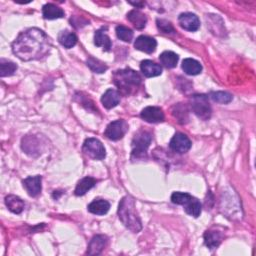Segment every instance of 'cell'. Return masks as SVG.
<instances>
[{"label":"cell","mask_w":256,"mask_h":256,"mask_svg":"<svg viewBox=\"0 0 256 256\" xmlns=\"http://www.w3.org/2000/svg\"><path fill=\"white\" fill-rule=\"evenodd\" d=\"M208 98H210L216 103H220V104H228L233 99L232 95L228 92H225V91H216V92H210Z\"/></svg>","instance_id":"29"},{"label":"cell","mask_w":256,"mask_h":256,"mask_svg":"<svg viewBox=\"0 0 256 256\" xmlns=\"http://www.w3.org/2000/svg\"><path fill=\"white\" fill-rule=\"evenodd\" d=\"M131 5L137 7V8H141L145 3L144 2H129Z\"/></svg>","instance_id":"33"},{"label":"cell","mask_w":256,"mask_h":256,"mask_svg":"<svg viewBox=\"0 0 256 256\" xmlns=\"http://www.w3.org/2000/svg\"><path fill=\"white\" fill-rule=\"evenodd\" d=\"M96 179L90 176H86L82 178L76 185L74 193L76 196H82L86 194L91 188H93L96 184Z\"/></svg>","instance_id":"22"},{"label":"cell","mask_w":256,"mask_h":256,"mask_svg":"<svg viewBox=\"0 0 256 256\" xmlns=\"http://www.w3.org/2000/svg\"><path fill=\"white\" fill-rule=\"evenodd\" d=\"M172 114L179 123H186L188 120V109L182 103L174 105L172 109Z\"/></svg>","instance_id":"27"},{"label":"cell","mask_w":256,"mask_h":256,"mask_svg":"<svg viewBox=\"0 0 256 256\" xmlns=\"http://www.w3.org/2000/svg\"><path fill=\"white\" fill-rule=\"evenodd\" d=\"M222 233L217 230H207L204 233V243L209 249H215L222 241Z\"/></svg>","instance_id":"19"},{"label":"cell","mask_w":256,"mask_h":256,"mask_svg":"<svg viewBox=\"0 0 256 256\" xmlns=\"http://www.w3.org/2000/svg\"><path fill=\"white\" fill-rule=\"evenodd\" d=\"M182 70H183L187 75H198L202 71V65L195 59L186 58L182 61Z\"/></svg>","instance_id":"24"},{"label":"cell","mask_w":256,"mask_h":256,"mask_svg":"<svg viewBox=\"0 0 256 256\" xmlns=\"http://www.w3.org/2000/svg\"><path fill=\"white\" fill-rule=\"evenodd\" d=\"M115 31H116L117 37L124 42H130L133 38V31L126 26L118 25Z\"/></svg>","instance_id":"31"},{"label":"cell","mask_w":256,"mask_h":256,"mask_svg":"<svg viewBox=\"0 0 256 256\" xmlns=\"http://www.w3.org/2000/svg\"><path fill=\"white\" fill-rule=\"evenodd\" d=\"M41 182H42V177L39 175H36V176H29L25 178L22 181V184L29 196L36 197L40 194L42 190Z\"/></svg>","instance_id":"11"},{"label":"cell","mask_w":256,"mask_h":256,"mask_svg":"<svg viewBox=\"0 0 256 256\" xmlns=\"http://www.w3.org/2000/svg\"><path fill=\"white\" fill-rule=\"evenodd\" d=\"M108 238L105 235H95L92 237L88 244L87 254L89 255H98L106 247Z\"/></svg>","instance_id":"13"},{"label":"cell","mask_w":256,"mask_h":256,"mask_svg":"<svg viewBox=\"0 0 256 256\" xmlns=\"http://www.w3.org/2000/svg\"><path fill=\"white\" fill-rule=\"evenodd\" d=\"M107 27L98 29L94 34V44L98 47H102L103 50L109 51L112 47V42L106 33Z\"/></svg>","instance_id":"16"},{"label":"cell","mask_w":256,"mask_h":256,"mask_svg":"<svg viewBox=\"0 0 256 256\" xmlns=\"http://www.w3.org/2000/svg\"><path fill=\"white\" fill-rule=\"evenodd\" d=\"M182 206H184V210L188 215L195 218L200 215L201 210H202V205H201L200 201L191 195H189V197L184 201Z\"/></svg>","instance_id":"17"},{"label":"cell","mask_w":256,"mask_h":256,"mask_svg":"<svg viewBox=\"0 0 256 256\" xmlns=\"http://www.w3.org/2000/svg\"><path fill=\"white\" fill-rule=\"evenodd\" d=\"M156 23H157L158 29L161 32H163V33H172V32H174V28H173L172 24L169 21H167V20L157 19Z\"/></svg>","instance_id":"32"},{"label":"cell","mask_w":256,"mask_h":256,"mask_svg":"<svg viewBox=\"0 0 256 256\" xmlns=\"http://www.w3.org/2000/svg\"><path fill=\"white\" fill-rule=\"evenodd\" d=\"M42 15L45 19L52 20V19H58V18L64 17V11L52 3H47L42 8Z\"/></svg>","instance_id":"23"},{"label":"cell","mask_w":256,"mask_h":256,"mask_svg":"<svg viewBox=\"0 0 256 256\" xmlns=\"http://www.w3.org/2000/svg\"><path fill=\"white\" fill-rule=\"evenodd\" d=\"M140 69L144 76L149 78L159 76L162 73V67L152 60H143L140 64Z\"/></svg>","instance_id":"15"},{"label":"cell","mask_w":256,"mask_h":256,"mask_svg":"<svg viewBox=\"0 0 256 256\" xmlns=\"http://www.w3.org/2000/svg\"><path fill=\"white\" fill-rule=\"evenodd\" d=\"M5 204L7 208L15 214H20L25 207L24 201L16 195H8L5 197Z\"/></svg>","instance_id":"21"},{"label":"cell","mask_w":256,"mask_h":256,"mask_svg":"<svg viewBox=\"0 0 256 256\" xmlns=\"http://www.w3.org/2000/svg\"><path fill=\"white\" fill-rule=\"evenodd\" d=\"M169 146L173 151L177 153H185L191 148V141L184 133L177 132L171 138Z\"/></svg>","instance_id":"8"},{"label":"cell","mask_w":256,"mask_h":256,"mask_svg":"<svg viewBox=\"0 0 256 256\" xmlns=\"http://www.w3.org/2000/svg\"><path fill=\"white\" fill-rule=\"evenodd\" d=\"M120 92L115 89L109 88L103 93L101 97V103L106 109H111L117 106L120 102Z\"/></svg>","instance_id":"14"},{"label":"cell","mask_w":256,"mask_h":256,"mask_svg":"<svg viewBox=\"0 0 256 256\" xmlns=\"http://www.w3.org/2000/svg\"><path fill=\"white\" fill-rule=\"evenodd\" d=\"M178 22L179 25L183 28L184 30L187 31H197L200 27V21H199V18L190 12H186V13H181L178 17Z\"/></svg>","instance_id":"9"},{"label":"cell","mask_w":256,"mask_h":256,"mask_svg":"<svg viewBox=\"0 0 256 256\" xmlns=\"http://www.w3.org/2000/svg\"><path fill=\"white\" fill-rule=\"evenodd\" d=\"M51 49L48 36L38 28L21 32L12 43V51L22 61L38 60L45 57Z\"/></svg>","instance_id":"1"},{"label":"cell","mask_w":256,"mask_h":256,"mask_svg":"<svg viewBox=\"0 0 256 256\" xmlns=\"http://www.w3.org/2000/svg\"><path fill=\"white\" fill-rule=\"evenodd\" d=\"M140 117L148 123H159L164 120V112L160 107L148 106L141 111Z\"/></svg>","instance_id":"10"},{"label":"cell","mask_w":256,"mask_h":256,"mask_svg":"<svg viewBox=\"0 0 256 256\" xmlns=\"http://www.w3.org/2000/svg\"><path fill=\"white\" fill-rule=\"evenodd\" d=\"M17 70V65L12 62L5 59L0 60V76L6 77L13 75L15 71Z\"/></svg>","instance_id":"28"},{"label":"cell","mask_w":256,"mask_h":256,"mask_svg":"<svg viewBox=\"0 0 256 256\" xmlns=\"http://www.w3.org/2000/svg\"><path fill=\"white\" fill-rule=\"evenodd\" d=\"M109 208H110V203L107 200L101 198L93 200L88 205V211L95 215H104L109 211Z\"/></svg>","instance_id":"18"},{"label":"cell","mask_w":256,"mask_h":256,"mask_svg":"<svg viewBox=\"0 0 256 256\" xmlns=\"http://www.w3.org/2000/svg\"><path fill=\"white\" fill-rule=\"evenodd\" d=\"M113 81L123 94H131L140 86L142 79L136 71L126 68L114 72Z\"/></svg>","instance_id":"3"},{"label":"cell","mask_w":256,"mask_h":256,"mask_svg":"<svg viewBox=\"0 0 256 256\" xmlns=\"http://www.w3.org/2000/svg\"><path fill=\"white\" fill-rule=\"evenodd\" d=\"M157 46V42L154 38L149 37V36H146V35H140L136 38L135 42H134V47L142 52L145 53H152L155 51Z\"/></svg>","instance_id":"12"},{"label":"cell","mask_w":256,"mask_h":256,"mask_svg":"<svg viewBox=\"0 0 256 256\" xmlns=\"http://www.w3.org/2000/svg\"><path fill=\"white\" fill-rule=\"evenodd\" d=\"M82 150L88 157L94 160H102L106 156L103 144L96 138H87L83 143Z\"/></svg>","instance_id":"6"},{"label":"cell","mask_w":256,"mask_h":256,"mask_svg":"<svg viewBox=\"0 0 256 256\" xmlns=\"http://www.w3.org/2000/svg\"><path fill=\"white\" fill-rule=\"evenodd\" d=\"M58 41L62 46L69 49L72 48L73 46H75V44L77 43V36L73 32L64 30L59 33Z\"/></svg>","instance_id":"26"},{"label":"cell","mask_w":256,"mask_h":256,"mask_svg":"<svg viewBox=\"0 0 256 256\" xmlns=\"http://www.w3.org/2000/svg\"><path fill=\"white\" fill-rule=\"evenodd\" d=\"M152 141V135L146 130H139L132 139V159H142L146 156L147 149Z\"/></svg>","instance_id":"4"},{"label":"cell","mask_w":256,"mask_h":256,"mask_svg":"<svg viewBox=\"0 0 256 256\" xmlns=\"http://www.w3.org/2000/svg\"><path fill=\"white\" fill-rule=\"evenodd\" d=\"M127 19L129 20L136 29H143L147 23V17L140 10L133 9L127 13Z\"/></svg>","instance_id":"20"},{"label":"cell","mask_w":256,"mask_h":256,"mask_svg":"<svg viewBox=\"0 0 256 256\" xmlns=\"http://www.w3.org/2000/svg\"><path fill=\"white\" fill-rule=\"evenodd\" d=\"M128 130V124L125 120L119 119L109 123L106 127L104 135L112 141H117L123 138Z\"/></svg>","instance_id":"7"},{"label":"cell","mask_w":256,"mask_h":256,"mask_svg":"<svg viewBox=\"0 0 256 256\" xmlns=\"http://www.w3.org/2000/svg\"><path fill=\"white\" fill-rule=\"evenodd\" d=\"M118 216L126 228L133 233H138L142 229V222L136 210L134 199L127 195L124 196L118 206Z\"/></svg>","instance_id":"2"},{"label":"cell","mask_w":256,"mask_h":256,"mask_svg":"<svg viewBox=\"0 0 256 256\" xmlns=\"http://www.w3.org/2000/svg\"><path fill=\"white\" fill-rule=\"evenodd\" d=\"M159 60L164 67L171 69V68L176 67L179 57L177 54L174 53L173 51H164L159 56Z\"/></svg>","instance_id":"25"},{"label":"cell","mask_w":256,"mask_h":256,"mask_svg":"<svg viewBox=\"0 0 256 256\" xmlns=\"http://www.w3.org/2000/svg\"><path fill=\"white\" fill-rule=\"evenodd\" d=\"M86 64L91 71H93L94 73H99V74L100 73H104L108 69L107 65L104 62L94 57H89L86 61Z\"/></svg>","instance_id":"30"},{"label":"cell","mask_w":256,"mask_h":256,"mask_svg":"<svg viewBox=\"0 0 256 256\" xmlns=\"http://www.w3.org/2000/svg\"><path fill=\"white\" fill-rule=\"evenodd\" d=\"M192 112L200 119L208 120L211 117V106L208 101V96L205 94H194L190 99Z\"/></svg>","instance_id":"5"}]
</instances>
